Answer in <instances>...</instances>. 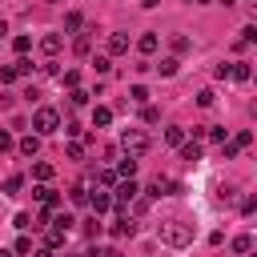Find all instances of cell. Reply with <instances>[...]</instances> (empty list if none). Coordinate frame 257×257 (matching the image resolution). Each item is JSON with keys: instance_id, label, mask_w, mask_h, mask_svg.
<instances>
[{"instance_id": "26", "label": "cell", "mask_w": 257, "mask_h": 257, "mask_svg": "<svg viewBox=\"0 0 257 257\" xmlns=\"http://www.w3.org/2000/svg\"><path fill=\"white\" fill-rule=\"evenodd\" d=\"M92 68H96L100 76H108V68H112V60H108V56H96V60H92Z\"/></svg>"}, {"instance_id": "5", "label": "cell", "mask_w": 257, "mask_h": 257, "mask_svg": "<svg viewBox=\"0 0 257 257\" xmlns=\"http://www.w3.org/2000/svg\"><path fill=\"white\" fill-rule=\"evenodd\" d=\"M137 193H141V189H137V181H133V177H124V181H116V201H120V205H128V201H133Z\"/></svg>"}, {"instance_id": "34", "label": "cell", "mask_w": 257, "mask_h": 257, "mask_svg": "<svg viewBox=\"0 0 257 257\" xmlns=\"http://www.w3.org/2000/svg\"><path fill=\"white\" fill-rule=\"evenodd\" d=\"M20 185H24V177H8L4 181V193H20Z\"/></svg>"}, {"instance_id": "40", "label": "cell", "mask_w": 257, "mask_h": 257, "mask_svg": "<svg viewBox=\"0 0 257 257\" xmlns=\"http://www.w3.org/2000/svg\"><path fill=\"white\" fill-rule=\"evenodd\" d=\"M4 32H8V24H4V20H0V36H4Z\"/></svg>"}, {"instance_id": "19", "label": "cell", "mask_w": 257, "mask_h": 257, "mask_svg": "<svg viewBox=\"0 0 257 257\" xmlns=\"http://www.w3.org/2000/svg\"><path fill=\"white\" fill-rule=\"evenodd\" d=\"M36 149H40V137H24V141H20V153H24V157H36Z\"/></svg>"}, {"instance_id": "35", "label": "cell", "mask_w": 257, "mask_h": 257, "mask_svg": "<svg viewBox=\"0 0 257 257\" xmlns=\"http://www.w3.org/2000/svg\"><path fill=\"white\" fill-rule=\"evenodd\" d=\"M72 225H76V221H72V217H68V213H60V217H56V229H60V233H68V229H72Z\"/></svg>"}, {"instance_id": "11", "label": "cell", "mask_w": 257, "mask_h": 257, "mask_svg": "<svg viewBox=\"0 0 257 257\" xmlns=\"http://www.w3.org/2000/svg\"><path fill=\"white\" fill-rule=\"evenodd\" d=\"M133 233H137V225H133L128 217H116V221H112V237H133Z\"/></svg>"}, {"instance_id": "24", "label": "cell", "mask_w": 257, "mask_h": 257, "mask_svg": "<svg viewBox=\"0 0 257 257\" xmlns=\"http://www.w3.org/2000/svg\"><path fill=\"white\" fill-rule=\"evenodd\" d=\"M165 141H169V145H181V141H185V128H177V124L165 128Z\"/></svg>"}, {"instance_id": "1", "label": "cell", "mask_w": 257, "mask_h": 257, "mask_svg": "<svg viewBox=\"0 0 257 257\" xmlns=\"http://www.w3.org/2000/svg\"><path fill=\"white\" fill-rule=\"evenodd\" d=\"M157 237L173 249H185V245H193V221L189 217H165L157 225Z\"/></svg>"}, {"instance_id": "6", "label": "cell", "mask_w": 257, "mask_h": 257, "mask_svg": "<svg viewBox=\"0 0 257 257\" xmlns=\"http://www.w3.org/2000/svg\"><path fill=\"white\" fill-rule=\"evenodd\" d=\"M108 52H112V56L128 52V36H124V32H112V36H108Z\"/></svg>"}, {"instance_id": "20", "label": "cell", "mask_w": 257, "mask_h": 257, "mask_svg": "<svg viewBox=\"0 0 257 257\" xmlns=\"http://www.w3.org/2000/svg\"><path fill=\"white\" fill-rule=\"evenodd\" d=\"M32 177H36V181H52V165H48V161L32 165Z\"/></svg>"}, {"instance_id": "2", "label": "cell", "mask_w": 257, "mask_h": 257, "mask_svg": "<svg viewBox=\"0 0 257 257\" xmlns=\"http://www.w3.org/2000/svg\"><path fill=\"white\" fill-rule=\"evenodd\" d=\"M32 128H36L40 137L56 133V128H60V112H56V108H48V104H44V108H36V112H32Z\"/></svg>"}, {"instance_id": "37", "label": "cell", "mask_w": 257, "mask_h": 257, "mask_svg": "<svg viewBox=\"0 0 257 257\" xmlns=\"http://www.w3.org/2000/svg\"><path fill=\"white\" fill-rule=\"evenodd\" d=\"M12 80H16V68H12V64H8V68H0V84H12Z\"/></svg>"}, {"instance_id": "39", "label": "cell", "mask_w": 257, "mask_h": 257, "mask_svg": "<svg viewBox=\"0 0 257 257\" xmlns=\"http://www.w3.org/2000/svg\"><path fill=\"white\" fill-rule=\"evenodd\" d=\"M8 149H12V137H8L4 128H0V153H8Z\"/></svg>"}, {"instance_id": "42", "label": "cell", "mask_w": 257, "mask_h": 257, "mask_svg": "<svg viewBox=\"0 0 257 257\" xmlns=\"http://www.w3.org/2000/svg\"><path fill=\"white\" fill-rule=\"evenodd\" d=\"M193 4H213V0H193Z\"/></svg>"}, {"instance_id": "13", "label": "cell", "mask_w": 257, "mask_h": 257, "mask_svg": "<svg viewBox=\"0 0 257 257\" xmlns=\"http://www.w3.org/2000/svg\"><path fill=\"white\" fill-rule=\"evenodd\" d=\"M177 68H181V60H177V56H165V60L157 64V72H161V76H177Z\"/></svg>"}, {"instance_id": "30", "label": "cell", "mask_w": 257, "mask_h": 257, "mask_svg": "<svg viewBox=\"0 0 257 257\" xmlns=\"http://www.w3.org/2000/svg\"><path fill=\"white\" fill-rule=\"evenodd\" d=\"M12 68H16V76H24V72H32V60H28V56H20Z\"/></svg>"}, {"instance_id": "16", "label": "cell", "mask_w": 257, "mask_h": 257, "mask_svg": "<svg viewBox=\"0 0 257 257\" xmlns=\"http://www.w3.org/2000/svg\"><path fill=\"white\" fill-rule=\"evenodd\" d=\"M229 145H233V149L241 153V149H249V145H253V133H249V128H241V133H237V137H233Z\"/></svg>"}, {"instance_id": "41", "label": "cell", "mask_w": 257, "mask_h": 257, "mask_svg": "<svg viewBox=\"0 0 257 257\" xmlns=\"http://www.w3.org/2000/svg\"><path fill=\"white\" fill-rule=\"evenodd\" d=\"M0 257H12V253H8V249H0Z\"/></svg>"}, {"instance_id": "44", "label": "cell", "mask_w": 257, "mask_h": 257, "mask_svg": "<svg viewBox=\"0 0 257 257\" xmlns=\"http://www.w3.org/2000/svg\"><path fill=\"white\" fill-rule=\"evenodd\" d=\"M52 4H56V0H52Z\"/></svg>"}, {"instance_id": "8", "label": "cell", "mask_w": 257, "mask_h": 257, "mask_svg": "<svg viewBox=\"0 0 257 257\" xmlns=\"http://www.w3.org/2000/svg\"><path fill=\"white\" fill-rule=\"evenodd\" d=\"M229 76H233V80H241V84H245V80H249V76H253V68H249V60H237V64H229Z\"/></svg>"}, {"instance_id": "18", "label": "cell", "mask_w": 257, "mask_h": 257, "mask_svg": "<svg viewBox=\"0 0 257 257\" xmlns=\"http://www.w3.org/2000/svg\"><path fill=\"white\" fill-rule=\"evenodd\" d=\"M108 120H112V108H92V124L96 128H104Z\"/></svg>"}, {"instance_id": "28", "label": "cell", "mask_w": 257, "mask_h": 257, "mask_svg": "<svg viewBox=\"0 0 257 257\" xmlns=\"http://www.w3.org/2000/svg\"><path fill=\"white\" fill-rule=\"evenodd\" d=\"M12 48H16V52H20V56H24V52H28V48H32V40H28V36H16V40H12Z\"/></svg>"}, {"instance_id": "12", "label": "cell", "mask_w": 257, "mask_h": 257, "mask_svg": "<svg viewBox=\"0 0 257 257\" xmlns=\"http://www.w3.org/2000/svg\"><path fill=\"white\" fill-rule=\"evenodd\" d=\"M36 201H40L44 209H52V205H56L60 197H56V189H48V185H40V189H36Z\"/></svg>"}, {"instance_id": "38", "label": "cell", "mask_w": 257, "mask_h": 257, "mask_svg": "<svg viewBox=\"0 0 257 257\" xmlns=\"http://www.w3.org/2000/svg\"><path fill=\"white\" fill-rule=\"evenodd\" d=\"M84 233H88V237H96V233H100V221H96V217H92V221H84Z\"/></svg>"}, {"instance_id": "10", "label": "cell", "mask_w": 257, "mask_h": 257, "mask_svg": "<svg viewBox=\"0 0 257 257\" xmlns=\"http://www.w3.org/2000/svg\"><path fill=\"white\" fill-rule=\"evenodd\" d=\"M88 205H92V213H108V209H112V197H108V193H92Z\"/></svg>"}, {"instance_id": "17", "label": "cell", "mask_w": 257, "mask_h": 257, "mask_svg": "<svg viewBox=\"0 0 257 257\" xmlns=\"http://www.w3.org/2000/svg\"><path fill=\"white\" fill-rule=\"evenodd\" d=\"M133 173H137V157H128V153H124V161L116 165V177H133Z\"/></svg>"}, {"instance_id": "29", "label": "cell", "mask_w": 257, "mask_h": 257, "mask_svg": "<svg viewBox=\"0 0 257 257\" xmlns=\"http://www.w3.org/2000/svg\"><path fill=\"white\" fill-rule=\"evenodd\" d=\"M72 52H76V56H88V36H76V44H72Z\"/></svg>"}, {"instance_id": "25", "label": "cell", "mask_w": 257, "mask_h": 257, "mask_svg": "<svg viewBox=\"0 0 257 257\" xmlns=\"http://www.w3.org/2000/svg\"><path fill=\"white\" fill-rule=\"evenodd\" d=\"M68 197H72V205H84V201H88V189H84V185H72Z\"/></svg>"}, {"instance_id": "21", "label": "cell", "mask_w": 257, "mask_h": 257, "mask_svg": "<svg viewBox=\"0 0 257 257\" xmlns=\"http://www.w3.org/2000/svg\"><path fill=\"white\" fill-rule=\"evenodd\" d=\"M249 249H253V237H249V233L233 237V253H249Z\"/></svg>"}, {"instance_id": "27", "label": "cell", "mask_w": 257, "mask_h": 257, "mask_svg": "<svg viewBox=\"0 0 257 257\" xmlns=\"http://www.w3.org/2000/svg\"><path fill=\"white\" fill-rule=\"evenodd\" d=\"M128 96H133L137 104H145V100H149V88H145V84H133V92H128Z\"/></svg>"}, {"instance_id": "33", "label": "cell", "mask_w": 257, "mask_h": 257, "mask_svg": "<svg viewBox=\"0 0 257 257\" xmlns=\"http://www.w3.org/2000/svg\"><path fill=\"white\" fill-rule=\"evenodd\" d=\"M96 181H100V185H116V173H112V169H100Z\"/></svg>"}, {"instance_id": "31", "label": "cell", "mask_w": 257, "mask_h": 257, "mask_svg": "<svg viewBox=\"0 0 257 257\" xmlns=\"http://www.w3.org/2000/svg\"><path fill=\"white\" fill-rule=\"evenodd\" d=\"M141 116H145V124H157V120H161V112H157L153 104H145V112H141Z\"/></svg>"}, {"instance_id": "7", "label": "cell", "mask_w": 257, "mask_h": 257, "mask_svg": "<svg viewBox=\"0 0 257 257\" xmlns=\"http://www.w3.org/2000/svg\"><path fill=\"white\" fill-rule=\"evenodd\" d=\"M157 44H161V36H157V32H145V36L137 40V48H141L145 56H153V52H157Z\"/></svg>"}, {"instance_id": "23", "label": "cell", "mask_w": 257, "mask_h": 257, "mask_svg": "<svg viewBox=\"0 0 257 257\" xmlns=\"http://www.w3.org/2000/svg\"><path fill=\"white\" fill-rule=\"evenodd\" d=\"M213 100H217V92H213V88H201V92H197V104H201V108H209Z\"/></svg>"}, {"instance_id": "36", "label": "cell", "mask_w": 257, "mask_h": 257, "mask_svg": "<svg viewBox=\"0 0 257 257\" xmlns=\"http://www.w3.org/2000/svg\"><path fill=\"white\" fill-rule=\"evenodd\" d=\"M60 245H64V233L52 229V233H48V249H60Z\"/></svg>"}, {"instance_id": "15", "label": "cell", "mask_w": 257, "mask_h": 257, "mask_svg": "<svg viewBox=\"0 0 257 257\" xmlns=\"http://www.w3.org/2000/svg\"><path fill=\"white\" fill-rule=\"evenodd\" d=\"M169 44H173V52H177V56H185V52L193 48V40H189V36H181V32H177V36H173Z\"/></svg>"}, {"instance_id": "32", "label": "cell", "mask_w": 257, "mask_h": 257, "mask_svg": "<svg viewBox=\"0 0 257 257\" xmlns=\"http://www.w3.org/2000/svg\"><path fill=\"white\" fill-rule=\"evenodd\" d=\"M64 153H68V157H72V161H80V157H84V145H80V141H72V145H68V149H64Z\"/></svg>"}, {"instance_id": "22", "label": "cell", "mask_w": 257, "mask_h": 257, "mask_svg": "<svg viewBox=\"0 0 257 257\" xmlns=\"http://www.w3.org/2000/svg\"><path fill=\"white\" fill-rule=\"evenodd\" d=\"M80 24H84V16H80V12H68V16H64V32H76Z\"/></svg>"}, {"instance_id": "9", "label": "cell", "mask_w": 257, "mask_h": 257, "mask_svg": "<svg viewBox=\"0 0 257 257\" xmlns=\"http://www.w3.org/2000/svg\"><path fill=\"white\" fill-rule=\"evenodd\" d=\"M169 189H173V181H169V177H153V181H149V197H165Z\"/></svg>"}, {"instance_id": "14", "label": "cell", "mask_w": 257, "mask_h": 257, "mask_svg": "<svg viewBox=\"0 0 257 257\" xmlns=\"http://www.w3.org/2000/svg\"><path fill=\"white\" fill-rule=\"evenodd\" d=\"M181 157L185 161H201V145L197 141H181Z\"/></svg>"}, {"instance_id": "43", "label": "cell", "mask_w": 257, "mask_h": 257, "mask_svg": "<svg viewBox=\"0 0 257 257\" xmlns=\"http://www.w3.org/2000/svg\"><path fill=\"white\" fill-rule=\"evenodd\" d=\"M68 257H80V253H68Z\"/></svg>"}, {"instance_id": "4", "label": "cell", "mask_w": 257, "mask_h": 257, "mask_svg": "<svg viewBox=\"0 0 257 257\" xmlns=\"http://www.w3.org/2000/svg\"><path fill=\"white\" fill-rule=\"evenodd\" d=\"M60 48H64V36H60V32H48V36H40V52H44L48 60H52Z\"/></svg>"}, {"instance_id": "3", "label": "cell", "mask_w": 257, "mask_h": 257, "mask_svg": "<svg viewBox=\"0 0 257 257\" xmlns=\"http://www.w3.org/2000/svg\"><path fill=\"white\" fill-rule=\"evenodd\" d=\"M120 149H124L128 157H137V161H141V157L149 153V137H145L141 128H124V137H120Z\"/></svg>"}]
</instances>
